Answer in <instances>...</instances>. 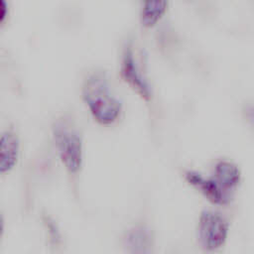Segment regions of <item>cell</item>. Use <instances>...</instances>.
<instances>
[{
	"label": "cell",
	"mask_w": 254,
	"mask_h": 254,
	"mask_svg": "<svg viewBox=\"0 0 254 254\" xmlns=\"http://www.w3.org/2000/svg\"><path fill=\"white\" fill-rule=\"evenodd\" d=\"M214 179L222 188L230 191L240 184L241 173L234 163L227 160H220L214 166Z\"/></svg>",
	"instance_id": "7"
},
{
	"label": "cell",
	"mask_w": 254,
	"mask_h": 254,
	"mask_svg": "<svg viewBox=\"0 0 254 254\" xmlns=\"http://www.w3.org/2000/svg\"><path fill=\"white\" fill-rule=\"evenodd\" d=\"M8 6L6 5V2H5V0H1V23H3L4 22V20H5V18H6V8H7Z\"/></svg>",
	"instance_id": "9"
},
{
	"label": "cell",
	"mask_w": 254,
	"mask_h": 254,
	"mask_svg": "<svg viewBox=\"0 0 254 254\" xmlns=\"http://www.w3.org/2000/svg\"><path fill=\"white\" fill-rule=\"evenodd\" d=\"M120 75L123 81L143 100L149 102L152 99V88L143 72L134 46L127 42L121 53Z\"/></svg>",
	"instance_id": "3"
},
{
	"label": "cell",
	"mask_w": 254,
	"mask_h": 254,
	"mask_svg": "<svg viewBox=\"0 0 254 254\" xmlns=\"http://www.w3.org/2000/svg\"><path fill=\"white\" fill-rule=\"evenodd\" d=\"M20 155V140L13 129H7L1 135L0 172L6 174L12 171L18 163Z\"/></svg>",
	"instance_id": "6"
},
{
	"label": "cell",
	"mask_w": 254,
	"mask_h": 254,
	"mask_svg": "<svg viewBox=\"0 0 254 254\" xmlns=\"http://www.w3.org/2000/svg\"><path fill=\"white\" fill-rule=\"evenodd\" d=\"M229 224L224 216L213 210H203L198 217L197 237L204 250L221 248L228 237Z\"/></svg>",
	"instance_id": "4"
},
{
	"label": "cell",
	"mask_w": 254,
	"mask_h": 254,
	"mask_svg": "<svg viewBox=\"0 0 254 254\" xmlns=\"http://www.w3.org/2000/svg\"><path fill=\"white\" fill-rule=\"evenodd\" d=\"M140 21L143 27L152 28L164 17L168 10V0H140Z\"/></svg>",
	"instance_id": "8"
},
{
	"label": "cell",
	"mask_w": 254,
	"mask_h": 254,
	"mask_svg": "<svg viewBox=\"0 0 254 254\" xmlns=\"http://www.w3.org/2000/svg\"><path fill=\"white\" fill-rule=\"evenodd\" d=\"M184 177L190 186L199 191L211 203L225 205L230 201L229 191L222 188L214 178H205L192 170L186 171Z\"/></svg>",
	"instance_id": "5"
},
{
	"label": "cell",
	"mask_w": 254,
	"mask_h": 254,
	"mask_svg": "<svg viewBox=\"0 0 254 254\" xmlns=\"http://www.w3.org/2000/svg\"><path fill=\"white\" fill-rule=\"evenodd\" d=\"M52 136L64 168L70 175H76L83 164L82 135L72 118L59 117L52 124Z\"/></svg>",
	"instance_id": "2"
},
{
	"label": "cell",
	"mask_w": 254,
	"mask_h": 254,
	"mask_svg": "<svg viewBox=\"0 0 254 254\" xmlns=\"http://www.w3.org/2000/svg\"><path fill=\"white\" fill-rule=\"evenodd\" d=\"M82 100L99 125L111 126L121 117L123 103L115 94L106 72H89L81 84Z\"/></svg>",
	"instance_id": "1"
}]
</instances>
